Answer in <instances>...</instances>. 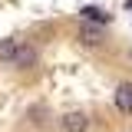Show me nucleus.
Listing matches in <instances>:
<instances>
[{
  "label": "nucleus",
  "instance_id": "f257e3e1",
  "mask_svg": "<svg viewBox=\"0 0 132 132\" xmlns=\"http://www.w3.org/2000/svg\"><path fill=\"white\" fill-rule=\"evenodd\" d=\"M63 129L66 132H86L89 129V119H86L82 112H66L63 116Z\"/></svg>",
  "mask_w": 132,
  "mask_h": 132
},
{
  "label": "nucleus",
  "instance_id": "f03ea898",
  "mask_svg": "<svg viewBox=\"0 0 132 132\" xmlns=\"http://www.w3.org/2000/svg\"><path fill=\"white\" fill-rule=\"evenodd\" d=\"M116 106H119V112H132V82H122L116 89Z\"/></svg>",
  "mask_w": 132,
  "mask_h": 132
},
{
  "label": "nucleus",
  "instance_id": "7ed1b4c3",
  "mask_svg": "<svg viewBox=\"0 0 132 132\" xmlns=\"http://www.w3.org/2000/svg\"><path fill=\"white\" fill-rule=\"evenodd\" d=\"M79 40L86 43V46H96V43H102V33H99L96 27H82V30H79Z\"/></svg>",
  "mask_w": 132,
  "mask_h": 132
},
{
  "label": "nucleus",
  "instance_id": "20e7f679",
  "mask_svg": "<svg viewBox=\"0 0 132 132\" xmlns=\"http://www.w3.org/2000/svg\"><path fill=\"white\" fill-rule=\"evenodd\" d=\"M16 50H20V46H16L13 40H0V60H10V63H13V60H16Z\"/></svg>",
  "mask_w": 132,
  "mask_h": 132
},
{
  "label": "nucleus",
  "instance_id": "39448f33",
  "mask_svg": "<svg viewBox=\"0 0 132 132\" xmlns=\"http://www.w3.org/2000/svg\"><path fill=\"white\" fill-rule=\"evenodd\" d=\"M82 16L86 20H96V23H109V13L99 10V7H82Z\"/></svg>",
  "mask_w": 132,
  "mask_h": 132
},
{
  "label": "nucleus",
  "instance_id": "423d86ee",
  "mask_svg": "<svg viewBox=\"0 0 132 132\" xmlns=\"http://www.w3.org/2000/svg\"><path fill=\"white\" fill-rule=\"evenodd\" d=\"M16 66H33L36 63V53H33L30 46H23V50H16V60H13Z\"/></svg>",
  "mask_w": 132,
  "mask_h": 132
},
{
  "label": "nucleus",
  "instance_id": "0eeeda50",
  "mask_svg": "<svg viewBox=\"0 0 132 132\" xmlns=\"http://www.w3.org/2000/svg\"><path fill=\"white\" fill-rule=\"evenodd\" d=\"M126 3H129V7H132V0H126Z\"/></svg>",
  "mask_w": 132,
  "mask_h": 132
}]
</instances>
